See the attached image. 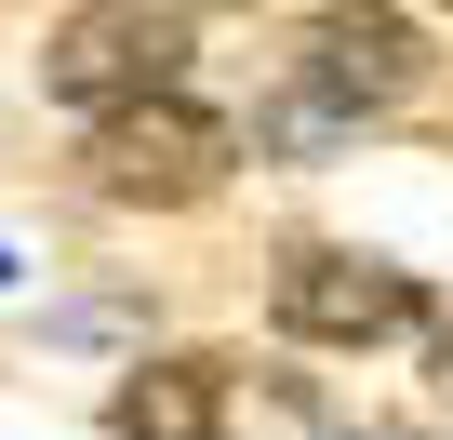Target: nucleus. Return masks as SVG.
I'll list each match as a JSON object with an SVG mask.
<instances>
[{
  "mask_svg": "<svg viewBox=\"0 0 453 440\" xmlns=\"http://www.w3.org/2000/svg\"><path fill=\"white\" fill-rule=\"evenodd\" d=\"M173 67H187V14H147V0H94V14L41 54L54 107H81V120H120V107L173 94Z\"/></svg>",
  "mask_w": 453,
  "mask_h": 440,
  "instance_id": "obj_2",
  "label": "nucleus"
},
{
  "mask_svg": "<svg viewBox=\"0 0 453 440\" xmlns=\"http://www.w3.org/2000/svg\"><path fill=\"white\" fill-rule=\"evenodd\" d=\"M226 160H241V134H226L213 107H187V94H147V107L94 120V187H107V200H147V213L213 200Z\"/></svg>",
  "mask_w": 453,
  "mask_h": 440,
  "instance_id": "obj_1",
  "label": "nucleus"
},
{
  "mask_svg": "<svg viewBox=\"0 0 453 440\" xmlns=\"http://www.w3.org/2000/svg\"><path fill=\"white\" fill-rule=\"evenodd\" d=\"M0 281H14V254H0Z\"/></svg>",
  "mask_w": 453,
  "mask_h": 440,
  "instance_id": "obj_7",
  "label": "nucleus"
},
{
  "mask_svg": "<svg viewBox=\"0 0 453 440\" xmlns=\"http://www.w3.org/2000/svg\"><path fill=\"white\" fill-rule=\"evenodd\" d=\"M294 81H307V94H334L347 120H360V107H400V94L426 81V27H413V14H387V0H334V14L294 41Z\"/></svg>",
  "mask_w": 453,
  "mask_h": 440,
  "instance_id": "obj_4",
  "label": "nucleus"
},
{
  "mask_svg": "<svg viewBox=\"0 0 453 440\" xmlns=\"http://www.w3.org/2000/svg\"><path fill=\"white\" fill-rule=\"evenodd\" d=\"M440 14H453V0H440Z\"/></svg>",
  "mask_w": 453,
  "mask_h": 440,
  "instance_id": "obj_8",
  "label": "nucleus"
},
{
  "mask_svg": "<svg viewBox=\"0 0 453 440\" xmlns=\"http://www.w3.org/2000/svg\"><path fill=\"white\" fill-rule=\"evenodd\" d=\"M107 427H120V440H213V427H226V374H213V360H147V374H120Z\"/></svg>",
  "mask_w": 453,
  "mask_h": 440,
  "instance_id": "obj_5",
  "label": "nucleus"
},
{
  "mask_svg": "<svg viewBox=\"0 0 453 440\" xmlns=\"http://www.w3.org/2000/svg\"><path fill=\"white\" fill-rule=\"evenodd\" d=\"M267 307H280V334H307V347H387V334H426L413 267H387V254H334V241L280 254Z\"/></svg>",
  "mask_w": 453,
  "mask_h": 440,
  "instance_id": "obj_3",
  "label": "nucleus"
},
{
  "mask_svg": "<svg viewBox=\"0 0 453 440\" xmlns=\"http://www.w3.org/2000/svg\"><path fill=\"white\" fill-rule=\"evenodd\" d=\"M440 374H453V320H440Z\"/></svg>",
  "mask_w": 453,
  "mask_h": 440,
  "instance_id": "obj_6",
  "label": "nucleus"
}]
</instances>
